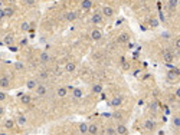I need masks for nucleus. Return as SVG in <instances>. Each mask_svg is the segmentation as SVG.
I'll use <instances>...</instances> for the list:
<instances>
[{"mask_svg": "<svg viewBox=\"0 0 180 135\" xmlns=\"http://www.w3.org/2000/svg\"><path fill=\"white\" fill-rule=\"evenodd\" d=\"M98 132H100V131H98V127H97L95 124H88V134L97 135Z\"/></svg>", "mask_w": 180, "mask_h": 135, "instance_id": "393cba45", "label": "nucleus"}, {"mask_svg": "<svg viewBox=\"0 0 180 135\" xmlns=\"http://www.w3.org/2000/svg\"><path fill=\"white\" fill-rule=\"evenodd\" d=\"M71 96L73 99H76V101H81L84 98V90H82V88H73L71 90Z\"/></svg>", "mask_w": 180, "mask_h": 135, "instance_id": "423d86ee", "label": "nucleus"}, {"mask_svg": "<svg viewBox=\"0 0 180 135\" xmlns=\"http://www.w3.org/2000/svg\"><path fill=\"white\" fill-rule=\"evenodd\" d=\"M39 62H40L42 65L49 63V62H51V55H49L48 52H40V55H39Z\"/></svg>", "mask_w": 180, "mask_h": 135, "instance_id": "9d476101", "label": "nucleus"}, {"mask_svg": "<svg viewBox=\"0 0 180 135\" xmlns=\"http://www.w3.org/2000/svg\"><path fill=\"white\" fill-rule=\"evenodd\" d=\"M20 29H22L23 32H29V30H30V25H29L28 22H25V23H22V26H20Z\"/></svg>", "mask_w": 180, "mask_h": 135, "instance_id": "473e14b6", "label": "nucleus"}, {"mask_svg": "<svg viewBox=\"0 0 180 135\" xmlns=\"http://www.w3.org/2000/svg\"><path fill=\"white\" fill-rule=\"evenodd\" d=\"M37 85H39V79H33L32 78V79H28L26 81V88L29 90H35V88Z\"/></svg>", "mask_w": 180, "mask_h": 135, "instance_id": "ddd939ff", "label": "nucleus"}, {"mask_svg": "<svg viewBox=\"0 0 180 135\" xmlns=\"http://www.w3.org/2000/svg\"><path fill=\"white\" fill-rule=\"evenodd\" d=\"M4 45L7 46H12L13 43H15V36H13V33H7L6 36H4Z\"/></svg>", "mask_w": 180, "mask_h": 135, "instance_id": "6ab92c4d", "label": "nucleus"}, {"mask_svg": "<svg viewBox=\"0 0 180 135\" xmlns=\"http://www.w3.org/2000/svg\"><path fill=\"white\" fill-rule=\"evenodd\" d=\"M6 99H7V93H6L4 90H0V102L3 103Z\"/></svg>", "mask_w": 180, "mask_h": 135, "instance_id": "f704fd0d", "label": "nucleus"}, {"mask_svg": "<svg viewBox=\"0 0 180 135\" xmlns=\"http://www.w3.org/2000/svg\"><path fill=\"white\" fill-rule=\"evenodd\" d=\"M35 1H36V0H25V3H26L28 6H33V4H35Z\"/></svg>", "mask_w": 180, "mask_h": 135, "instance_id": "4c0bfd02", "label": "nucleus"}, {"mask_svg": "<svg viewBox=\"0 0 180 135\" xmlns=\"http://www.w3.org/2000/svg\"><path fill=\"white\" fill-rule=\"evenodd\" d=\"M104 132L108 135H114V134H117V130H115V127H108Z\"/></svg>", "mask_w": 180, "mask_h": 135, "instance_id": "2f4dec72", "label": "nucleus"}, {"mask_svg": "<svg viewBox=\"0 0 180 135\" xmlns=\"http://www.w3.org/2000/svg\"><path fill=\"white\" fill-rule=\"evenodd\" d=\"M79 134H88V124H85V122H82V124H79Z\"/></svg>", "mask_w": 180, "mask_h": 135, "instance_id": "cd10ccee", "label": "nucleus"}, {"mask_svg": "<svg viewBox=\"0 0 180 135\" xmlns=\"http://www.w3.org/2000/svg\"><path fill=\"white\" fill-rule=\"evenodd\" d=\"M156 127H157L156 121H153V119H147V121H144V130H145V131L151 132V131L156 130Z\"/></svg>", "mask_w": 180, "mask_h": 135, "instance_id": "6e6552de", "label": "nucleus"}, {"mask_svg": "<svg viewBox=\"0 0 180 135\" xmlns=\"http://www.w3.org/2000/svg\"><path fill=\"white\" fill-rule=\"evenodd\" d=\"M177 6V0H169V9L170 10H174Z\"/></svg>", "mask_w": 180, "mask_h": 135, "instance_id": "72a5a7b5", "label": "nucleus"}, {"mask_svg": "<svg viewBox=\"0 0 180 135\" xmlns=\"http://www.w3.org/2000/svg\"><path fill=\"white\" fill-rule=\"evenodd\" d=\"M13 68H15V72H17V73H25V71H26V66L23 65V62H16L13 65Z\"/></svg>", "mask_w": 180, "mask_h": 135, "instance_id": "2eb2a0df", "label": "nucleus"}, {"mask_svg": "<svg viewBox=\"0 0 180 135\" xmlns=\"http://www.w3.org/2000/svg\"><path fill=\"white\" fill-rule=\"evenodd\" d=\"M35 93L37 96H40V98L46 96V95H48V88H46V85H45V84H39L35 88Z\"/></svg>", "mask_w": 180, "mask_h": 135, "instance_id": "7ed1b4c3", "label": "nucleus"}, {"mask_svg": "<svg viewBox=\"0 0 180 135\" xmlns=\"http://www.w3.org/2000/svg\"><path fill=\"white\" fill-rule=\"evenodd\" d=\"M48 78H49V72L48 71H40L39 72V79L40 81H46Z\"/></svg>", "mask_w": 180, "mask_h": 135, "instance_id": "c85d7f7f", "label": "nucleus"}, {"mask_svg": "<svg viewBox=\"0 0 180 135\" xmlns=\"http://www.w3.org/2000/svg\"><path fill=\"white\" fill-rule=\"evenodd\" d=\"M114 119L118 121V122H123V121L127 119V118H125V114H124V112H121V111H115V112H114Z\"/></svg>", "mask_w": 180, "mask_h": 135, "instance_id": "aec40b11", "label": "nucleus"}, {"mask_svg": "<svg viewBox=\"0 0 180 135\" xmlns=\"http://www.w3.org/2000/svg\"><path fill=\"white\" fill-rule=\"evenodd\" d=\"M128 40H130V35L125 33V32H123V33L118 36V42H120V43H127Z\"/></svg>", "mask_w": 180, "mask_h": 135, "instance_id": "a878e982", "label": "nucleus"}, {"mask_svg": "<svg viewBox=\"0 0 180 135\" xmlns=\"http://www.w3.org/2000/svg\"><path fill=\"white\" fill-rule=\"evenodd\" d=\"M4 17H6V16H4V10H3V9L0 7V20H3Z\"/></svg>", "mask_w": 180, "mask_h": 135, "instance_id": "58836bf2", "label": "nucleus"}, {"mask_svg": "<svg viewBox=\"0 0 180 135\" xmlns=\"http://www.w3.org/2000/svg\"><path fill=\"white\" fill-rule=\"evenodd\" d=\"M179 75H180V72L177 69H172V71L167 72V79H169V81H176V79L179 78Z\"/></svg>", "mask_w": 180, "mask_h": 135, "instance_id": "4468645a", "label": "nucleus"}, {"mask_svg": "<svg viewBox=\"0 0 180 135\" xmlns=\"http://www.w3.org/2000/svg\"><path fill=\"white\" fill-rule=\"evenodd\" d=\"M102 19H104V16H102V13L101 12H95L92 16H91V19H89V22L92 23V25H100L101 22H102Z\"/></svg>", "mask_w": 180, "mask_h": 135, "instance_id": "20e7f679", "label": "nucleus"}, {"mask_svg": "<svg viewBox=\"0 0 180 135\" xmlns=\"http://www.w3.org/2000/svg\"><path fill=\"white\" fill-rule=\"evenodd\" d=\"M75 69H76V63H75V62H68V63L65 65V72H68V73L75 72Z\"/></svg>", "mask_w": 180, "mask_h": 135, "instance_id": "4be33fe9", "label": "nucleus"}, {"mask_svg": "<svg viewBox=\"0 0 180 135\" xmlns=\"http://www.w3.org/2000/svg\"><path fill=\"white\" fill-rule=\"evenodd\" d=\"M3 10H4V16H6V17H12V16H15V7L7 6V7H3Z\"/></svg>", "mask_w": 180, "mask_h": 135, "instance_id": "5701e85b", "label": "nucleus"}, {"mask_svg": "<svg viewBox=\"0 0 180 135\" xmlns=\"http://www.w3.org/2000/svg\"><path fill=\"white\" fill-rule=\"evenodd\" d=\"M115 130H117V134H120V135H127L128 134V128H127V125H124L123 122H120V124L115 127Z\"/></svg>", "mask_w": 180, "mask_h": 135, "instance_id": "f8f14e48", "label": "nucleus"}, {"mask_svg": "<svg viewBox=\"0 0 180 135\" xmlns=\"http://www.w3.org/2000/svg\"><path fill=\"white\" fill-rule=\"evenodd\" d=\"M161 59H163L166 63H172V62H173V53H170L167 49H164V50L161 52Z\"/></svg>", "mask_w": 180, "mask_h": 135, "instance_id": "1a4fd4ad", "label": "nucleus"}, {"mask_svg": "<svg viewBox=\"0 0 180 135\" xmlns=\"http://www.w3.org/2000/svg\"><path fill=\"white\" fill-rule=\"evenodd\" d=\"M4 112H6V109H4L3 103L0 102V118H1V116H4Z\"/></svg>", "mask_w": 180, "mask_h": 135, "instance_id": "c9c22d12", "label": "nucleus"}, {"mask_svg": "<svg viewBox=\"0 0 180 135\" xmlns=\"http://www.w3.org/2000/svg\"><path fill=\"white\" fill-rule=\"evenodd\" d=\"M161 38H164V39H170V33H169V32H163V33H161Z\"/></svg>", "mask_w": 180, "mask_h": 135, "instance_id": "e433bc0d", "label": "nucleus"}, {"mask_svg": "<svg viewBox=\"0 0 180 135\" xmlns=\"http://www.w3.org/2000/svg\"><path fill=\"white\" fill-rule=\"evenodd\" d=\"M121 105H123V96H120V95L112 96V99L109 101V106H112V108H120Z\"/></svg>", "mask_w": 180, "mask_h": 135, "instance_id": "39448f33", "label": "nucleus"}, {"mask_svg": "<svg viewBox=\"0 0 180 135\" xmlns=\"http://www.w3.org/2000/svg\"><path fill=\"white\" fill-rule=\"evenodd\" d=\"M12 88V79L7 73L0 75V89H10Z\"/></svg>", "mask_w": 180, "mask_h": 135, "instance_id": "f257e3e1", "label": "nucleus"}, {"mask_svg": "<svg viewBox=\"0 0 180 135\" xmlns=\"http://www.w3.org/2000/svg\"><path fill=\"white\" fill-rule=\"evenodd\" d=\"M4 128H6V130H13V128H15V119L6 118V119H4Z\"/></svg>", "mask_w": 180, "mask_h": 135, "instance_id": "b1692460", "label": "nucleus"}, {"mask_svg": "<svg viewBox=\"0 0 180 135\" xmlns=\"http://www.w3.org/2000/svg\"><path fill=\"white\" fill-rule=\"evenodd\" d=\"M7 1H9V3H16L17 0H7Z\"/></svg>", "mask_w": 180, "mask_h": 135, "instance_id": "79ce46f5", "label": "nucleus"}, {"mask_svg": "<svg viewBox=\"0 0 180 135\" xmlns=\"http://www.w3.org/2000/svg\"><path fill=\"white\" fill-rule=\"evenodd\" d=\"M64 17H65L66 22H73V20L78 17V13H76V12H66Z\"/></svg>", "mask_w": 180, "mask_h": 135, "instance_id": "a211bd4d", "label": "nucleus"}, {"mask_svg": "<svg viewBox=\"0 0 180 135\" xmlns=\"http://www.w3.org/2000/svg\"><path fill=\"white\" fill-rule=\"evenodd\" d=\"M101 13H102V16H105V17H112V16L115 14V10H114L111 6H102Z\"/></svg>", "mask_w": 180, "mask_h": 135, "instance_id": "0eeeda50", "label": "nucleus"}, {"mask_svg": "<svg viewBox=\"0 0 180 135\" xmlns=\"http://www.w3.org/2000/svg\"><path fill=\"white\" fill-rule=\"evenodd\" d=\"M66 95H68V88L66 86H59L56 89V96L58 98H65Z\"/></svg>", "mask_w": 180, "mask_h": 135, "instance_id": "dca6fc26", "label": "nucleus"}, {"mask_svg": "<svg viewBox=\"0 0 180 135\" xmlns=\"http://www.w3.org/2000/svg\"><path fill=\"white\" fill-rule=\"evenodd\" d=\"M92 0H81V9L82 10H89L92 9Z\"/></svg>", "mask_w": 180, "mask_h": 135, "instance_id": "f3484780", "label": "nucleus"}, {"mask_svg": "<svg viewBox=\"0 0 180 135\" xmlns=\"http://www.w3.org/2000/svg\"><path fill=\"white\" fill-rule=\"evenodd\" d=\"M89 36H91V39H92L94 42H100V40L104 38V33H102L100 29H97V27H95V29H92V30H91Z\"/></svg>", "mask_w": 180, "mask_h": 135, "instance_id": "f03ea898", "label": "nucleus"}, {"mask_svg": "<svg viewBox=\"0 0 180 135\" xmlns=\"http://www.w3.org/2000/svg\"><path fill=\"white\" fill-rule=\"evenodd\" d=\"M19 101L23 103V105H29L32 102V96L29 93H20L19 95Z\"/></svg>", "mask_w": 180, "mask_h": 135, "instance_id": "9b49d317", "label": "nucleus"}, {"mask_svg": "<svg viewBox=\"0 0 180 135\" xmlns=\"http://www.w3.org/2000/svg\"><path fill=\"white\" fill-rule=\"evenodd\" d=\"M148 25H150V27L156 29V27H159V20H157V19H154V17H151V19L148 20Z\"/></svg>", "mask_w": 180, "mask_h": 135, "instance_id": "c756f323", "label": "nucleus"}, {"mask_svg": "<svg viewBox=\"0 0 180 135\" xmlns=\"http://www.w3.org/2000/svg\"><path fill=\"white\" fill-rule=\"evenodd\" d=\"M174 96H176L177 99H180V88H177V89H176V92H174Z\"/></svg>", "mask_w": 180, "mask_h": 135, "instance_id": "a19ab883", "label": "nucleus"}, {"mask_svg": "<svg viewBox=\"0 0 180 135\" xmlns=\"http://www.w3.org/2000/svg\"><path fill=\"white\" fill-rule=\"evenodd\" d=\"M91 92H92L94 95H100V93L102 92V85H101V84H94V85L91 86Z\"/></svg>", "mask_w": 180, "mask_h": 135, "instance_id": "412c9836", "label": "nucleus"}, {"mask_svg": "<svg viewBox=\"0 0 180 135\" xmlns=\"http://www.w3.org/2000/svg\"><path fill=\"white\" fill-rule=\"evenodd\" d=\"M112 1H120V0H112Z\"/></svg>", "mask_w": 180, "mask_h": 135, "instance_id": "37998d69", "label": "nucleus"}, {"mask_svg": "<svg viewBox=\"0 0 180 135\" xmlns=\"http://www.w3.org/2000/svg\"><path fill=\"white\" fill-rule=\"evenodd\" d=\"M172 125H173L174 128H180V116H173V119H172Z\"/></svg>", "mask_w": 180, "mask_h": 135, "instance_id": "7c9ffc66", "label": "nucleus"}, {"mask_svg": "<svg viewBox=\"0 0 180 135\" xmlns=\"http://www.w3.org/2000/svg\"><path fill=\"white\" fill-rule=\"evenodd\" d=\"M174 46H176V49H180V38L176 39V42H174Z\"/></svg>", "mask_w": 180, "mask_h": 135, "instance_id": "ea45409f", "label": "nucleus"}, {"mask_svg": "<svg viewBox=\"0 0 180 135\" xmlns=\"http://www.w3.org/2000/svg\"><path fill=\"white\" fill-rule=\"evenodd\" d=\"M16 122H17L20 127H23V125H26L28 119H26V116H25V115H19V116L16 118Z\"/></svg>", "mask_w": 180, "mask_h": 135, "instance_id": "bb28decb", "label": "nucleus"}]
</instances>
